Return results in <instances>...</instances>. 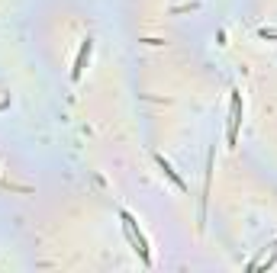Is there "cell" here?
Listing matches in <instances>:
<instances>
[{"label":"cell","instance_id":"cell-1","mask_svg":"<svg viewBox=\"0 0 277 273\" xmlns=\"http://www.w3.org/2000/svg\"><path fill=\"white\" fill-rule=\"evenodd\" d=\"M119 219H123V225H126V235H129V241H132V248L138 251V257H142L145 267H152V254H149V241H145V235L135 228V219L129 215V212H119Z\"/></svg>","mask_w":277,"mask_h":273},{"label":"cell","instance_id":"cell-2","mask_svg":"<svg viewBox=\"0 0 277 273\" xmlns=\"http://www.w3.org/2000/svg\"><path fill=\"white\" fill-rule=\"evenodd\" d=\"M239 126H242V93L232 90V106H229V148L239 145Z\"/></svg>","mask_w":277,"mask_h":273},{"label":"cell","instance_id":"cell-3","mask_svg":"<svg viewBox=\"0 0 277 273\" xmlns=\"http://www.w3.org/2000/svg\"><path fill=\"white\" fill-rule=\"evenodd\" d=\"M90 51H94V39H84L81 51H77V58H74V68H71V81H81L84 68H87V61H90Z\"/></svg>","mask_w":277,"mask_h":273},{"label":"cell","instance_id":"cell-4","mask_svg":"<svg viewBox=\"0 0 277 273\" xmlns=\"http://www.w3.org/2000/svg\"><path fill=\"white\" fill-rule=\"evenodd\" d=\"M155 161H158V167H161V171H164V177H168L171 183H174V187H177V190H187V183H184V180H180V177H177V174H174V167H171L168 161H164V157H155Z\"/></svg>","mask_w":277,"mask_h":273},{"label":"cell","instance_id":"cell-5","mask_svg":"<svg viewBox=\"0 0 277 273\" xmlns=\"http://www.w3.org/2000/svg\"><path fill=\"white\" fill-rule=\"evenodd\" d=\"M258 36H261V39H277V29H267V26H264V29H258Z\"/></svg>","mask_w":277,"mask_h":273}]
</instances>
